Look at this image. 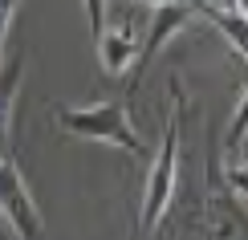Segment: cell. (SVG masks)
<instances>
[{"label": "cell", "instance_id": "obj_1", "mask_svg": "<svg viewBox=\"0 0 248 240\" xmlns=\"http://www.w3.org/2000/svg\"><path fill=\"white\" fill-rule=\"evenodd\" d=\"M179 114H183V86H179V78H171V114H167V127H163V143H159V155H155L147 192H142V212H139V224H134L130 240L147 236L171 204L175 175H179Z\"/></svg>", "mask_w": 248, "mask_h": 240}, {"label": "cell", "instance_id": "obj_2", "mask_svg": "<svg viewBox=\"0 0 248 240\" xmlns=\"http://www.w3.org/2000/svg\"><path fill=\"white\" fill-rule=\"evenodd\" d=\"M57 127L78 134V139H98V143H110V147H122L126 155L139 159L142 155V143H139V130L130 127V114L122 102H98V106H86V110H69V106H57Z\"/></svg>", "mask_w": 248, "mask_h": 240}, {"label": "cell", "instance_id": "obj_3", "mask_svg": "<svg viewBox=\"0 0 248 240\" xmlns=\"http://www.w3.org/2000/svg\"><path fill=\"white\" fill-rule=\"evenodd\" d=\"M0 204H4V216L13 224V232L20 240H41L45 236V220H41L33 195H29V183L16 167L13 147H4V159H0Z\"/></svg>", "mask_w": 248, "mask_h": 240}, {"label": "cell", "instance_id": "obj_4", "mask_svg": "<svg viewBox=\"0 0 248 240\" xmlns=\"http://www.w3.org/2000/svg\"><path fill=\"white\" fill-rule=\"evenodd\" d=\"M195 16V8H191V0H171V4H159L155 8V25H151V33L147 41H142V49H139V61H134V69H130V81H126V90H134L142 78H147V69H151V61L167 49V41L179 33L183 25Z\"/></svg>", "mask_w": 248, "mask_h": 240}, {"label": "cell", "instance_id": "obj_5", "mask_svg": "<svg viewBox=\"0 0 248 240\" xmlns=\"http://www.w3.org/2000/svg\"><path fill=\"white\" fill-rule=\"evenodd\" d=\"M191 8H195V16L208 20L216 33H224V41H232V49L248 61V20L236 13V8H224V4H216V0H191Z\"/></svg>", "mask_w": 248, "mask_h": 240}, {"label": "cell", "instance_id": "obj_6", "mask_svg": "<svg viewBox=\"0 0 248 240\" xmlns=\"http://www.w3.org/2000/svg\"><path fill=\"white\" fill-rule=\"evenodd\" d=\"M98 49H102L106 74H126V69H134L142 45H134V25H114V29L106 25V33L98 37Z\"/></svg>", "mask_w": 248, "mask_h": 240}, {"label": "cell", "instance_id": "obj_7", "mask_svg": "<svg viewBox=\"0 0 248 240\" xmlns=\"http://www.w3.org/2000/svg\"><path fill=\"white\" fill-rule=\"evenodd\" d=\"M20 69H25V57H13V61H4V98H0V122H4V147H13V114H16Z\"/></svg>", "mask_w": 248, "mask_h": 240}, {"label": "cell", "instance_id": "obj_8", "mask_svg": "<svg viewBox=\"0 0 248 240\" xmlns=\"http://www.w3.org/2000/svg\"><path fill=\"white\" fill-rule=\"evenodd\" d=\"M244 139H248V90H244L240 106H236V114H232L228 139H224V155H228V159H236V151L244 147Z\"/></svg>", "mask_w": 248, "mask_h": 240}, {"label": "cell", "instance_id": "obj_9", "mask_svg": "<svg viewBox=\"0 0 248 240\" xmlns=\"http://www.w3.org/2000/svg\"><path fill=\"white\" fill-rule=\"evenodd\" d=\"M86 4V16H90V29H94V37L106 33V0H81Z\"/></svg>", "mask_w": 248, "mask_h": 240}, {"label": "cell", "instance_id": "obj_10", "mask_svg": "<svg viewBox=\"0 0 248 240\" xmlns=\"http://www.w3.org/2000/svg\"><path fill=\"white\" fill-rule=\"evenodd\" d=\"M16 4L20 0H0V41L8 45V37H13V20H16Z\"/></svg>", "mask_w": 248, "mask_h": 240}, {"label": "cell", "instance_id": "obj_11", "mask_svg": "<svg viewBox=\"0 0 248 240\" xmlns=\"http://www.w3.org/2000/svg\"><path fill=\"white\" fill-rule=\"evenodd\" d=\"M228 187H232V192H240L244 200H248V163H232L228 167Z\"/></svg>", "mask_w": 248, "mask_h": 240}, {"label": "cell", "instance_id": "obj_12", "mask_svg": "<svg viewBox=\"0 0 248 240\" xmlns=\"http://www.w3.org/2000/svg\"><path fill=\"white\" fill-rule=\"evenodd\" d=\"M232 8H236V13H240V16L248 20V0H232Z\"/></svg>", "mask_w": 248, "mask_h": 240}, {"label": "cell", "instance_id": "obj_13", "mask_svg": "<svg viewBox=\"0 0 248 240\" xmlns=\"http://www.w3.org/2000/svg\"><path fill=\"white\" fill-rule=\"evenodd\" d=\"M147 4H155V8H159V4H171V0H147Z\"/></svg>", "mask_w": 248, "mask_h": 240}]
</instances>
